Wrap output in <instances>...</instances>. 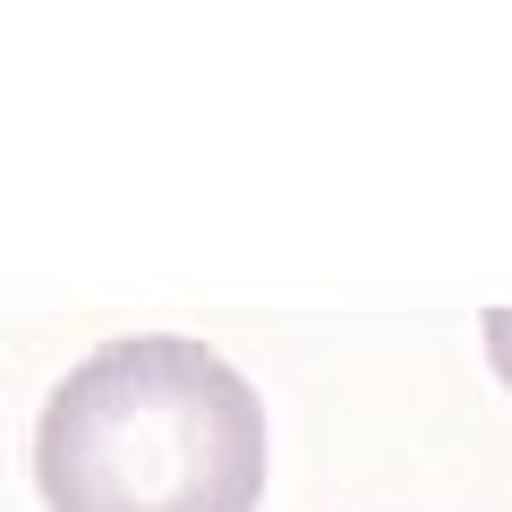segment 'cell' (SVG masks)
Listing matches in <instances>:
<instances>
[{"label":"cell","mask_w":512,"mask_h":512,"mask_svg":"<svg viewBox=\"0 0 512 512\" xmlns=\"http://www.w3.org/2000/svg\"><path fill=\"white\" fill-rule=\"evenodd\" d=\"M35 487L43 512H256L265 402L188 333L103 342L43 402Z\"/></svg>","instance_id":"obj_1"},{"label":"cell","mask_w":512,"mask_h":512,"mask_svg":"<svg viewBox=\"0 0 512 512\" xmlns=\"http://www.w3.org/2000/svg\"><path fill=\"white\" fill-rule=\"evenodd\" d=\"M487 359H495V376L512 384V308H487Z\"/></svg>","instance_id":"obj_2"}]
</instances>
